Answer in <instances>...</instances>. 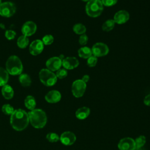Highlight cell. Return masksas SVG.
I'll return each mask as SVG.
<instances>
[{"label": "cell", "mask_w": 150, "mask_h": 150, "mask_svg": "<svg viewBox=\"0 0 150 150\" xmlns=\"http://www.w3.org/2000/svg\"><path fill=\"white\" fill-rule=\"evenodd\" d=\"M29 122L28 113L22 109L15 110L11 115L10 123L16 131H21L25 129Z\"/></svg>", "instance_id": "1"}, {"label": "cell", "mask_w": 150, "mask_h": 150, "mask_svg": "<svg viewBox=\"0 0 150 150\" xmlns=\"http://www.w3.org/2000/svg\"><path fill=\"white\" fill-rule=\"evenodd\" d=\"M29 120L31 125L35 128H42L47 122V116L41 109H34L28 112Z\"/></svg>", "instance_id": "2"}, {"label": "cell", "mask_w": 150, "mask_h": 150, "mask_svg": "<svg viewBox=\"0 0 150 150\" xmlns=\"http://www.w3.org/2000/svg\"><path fill=\"white\" fill-rule=\"evenodd\" d=\"M6 70L11 75L21 74L23 65L20 59L16 56H10L6 62Z\"/></svg>", "instance_id": "3"}, {"label": "cell", "mask_w": 150, "mask_h": 150, "mask_svg": "<svg viewBox=\"0 0 150 150\" xmlns=\"http://www.w3.org/2000/svg\"><path fill=\"white\" fill-rule=\"evenodd\" d=\"M103 11V5L101 0H90L86 5V13L90 17H98Z\"/></svg>", "instance_id": "4"}, {"label": "cell", "mask_w": 150, "mask_h": 150, "mask_svg": "<svg viewBox=\"0 0 150 150\" xmlns=\"http://www.w3.org/2000/svg\"><path fill=\"white\" fill-rule=\"evenodd\" d=\"M40 81L46 86H52L57 81L56 74L47 69H42L39 74Z\"/></svg>", "instance_id": "5"}, {"label": "cell", "mask_w": 150, "mask_h": 150, "mask_svg": "<svg viewBox=\"0 0 150 150\" xmlns=\"http://www.w3.org/2000/svg\"><path fill=\"white\" fill-rule=\"evenodd\" d=\"M16 12V6L11 2H5L0 4V15L9 18Z\"/></svg>", "instance_id": "6"}, {"label": "cell", "mask_w": 150, "mask_h": 150, "mask_svg": "<svg viewBox=\"0 0 150 150\" xmlns=\"http://www.w3.org/2000/svg\"><path fill=\"white\" fill-rule=\"evenodd\" d=\"M86 89V83L81 79L75 80L71 86V91L73 96L77 98L83 96Z\"/></svg>", "instance_id": "7"}, {"label": "cell", "mask_w": 150, "mask_h": 150, "mask_svg": "<svg viewBox=\"0 0 150 150\" xmlns=\"http://www.w3.org/2000/svg\"><path fill=\"white\" fill-rule=\"evenodd\" d=\"M93 54L96 57H101L105 56L109 52V49L107 45L98 42L95 43L91 49Z\"/></svg>", "instance_id": "8"}, {"label": "cell", "mask_w": 150, "mask_h": 150, "mask_svg": "<svg viewBox=\"0 0 150 150\" xmlns=\"http://www.w3.org/2000/svg\"><path fill=\"white\" fill-rule=\"evenodd\" d=\"M120 150H135L136 149L135 140L129 137L121 139L118 144Z\"/></svg>", "instance_id": "9"}, {"label": "cell", "mask_w": 150, "mask_h": 150, "mask_svg": "<svg viewBox=\"0 0 150 150\" xmlns=\"http://www.w3.org/2000/svg\"><path fill=\"white\" fill-rule=\"evenodd\" d=\"M46 66L49 70L56 71L60 69L62 66V60L59 57H52L46 61Z\"/></svg>", "instance_id": "10"}, {"label": "cell", "mask_w": 150, "mask_h": 150, "mask_svg": "<svg viewBox=\"0 0 150 150\" xmlns=\"http://www.w3.org/2000/svg\"><path fill=\"white\" fill-rule=\"evenodd\" d=\"M37 26L35 23L32 21H27L22 25L21 30L23 35L30 36L33 35L36 31Z\"/></svg>", "instance_id": "11"}, {"label": "cell", "mask_w": 150, "mask_h": 150, "mask_svg": "<svg viewBox=\"0 0 150 150\" xmlns=\"http://www.w3.org/2000/svg\"><path fill=\"white\" fill-rule=\"evenodd\" d=\"M44 44L40 39H36L33 41L29 46V52L33 56L40 54L43 50Z\"/></svg>", "instance_id": "12"}, {"label": "cell", "mask_w": 150, "mask_h": 150, "mask_svg": "<svg viewBox=\"0 0 150 150\" xmlns=\"http://www.w3.org/2000/svg\"><path fill=\"white\" fill-rule=\"evenodd\" d=\"M60 140L65 145H71L76 141V137L75 134L72 132L65 131L61 134Z\"/></svg>", "instance_id": "13"}, {"label": "cell", "mask_w": 150, "mask_h": 150, "mask_svg": "<svg viewBox=\"0 0 150 150\" xmlns=\"http://www.w3.org/2000/svg\"><path fill=\"white\" fill-rule=\"evenodd\" d=\"M129 19V13L125 10H121L116 12L114 16V21L118 24H123Z\"/></svg>", "instance_id": "14"}, {"label": "cell", "mask_w": 150, "mask_h": 150, "mask_svg": "<svg viewBox=\"0 0 150 150\" xmlns=\"http://www.w3.org/2000/svg\"><path fill=\"white\" fill-rule=\"evenodd\" d=\"M79 60L74 57H67L63 59L62 66L65 69L71 70L79 66Z\"/></svg>", "instance_id": "15"}, {"label": "cell", "mask_w": 150, "mask_h": 150, "mask_svg": "<svg viewBox=\"0 0 150 150\" xmlns=\"http://www.w3.org/2000/svg\"><path fill=\"white\" fill-rule=\"evenodd\" d=\"M45 100L49 103H56L61 99V94L57 90H51L45 96Z\"/></svg>", "instance_id": "16"}, {"label": "cell", "mask_w": 150, "mask_h": 150, "mask_svg": "<svg viewBox=\"0 0 150 150\" xmlns=\"http://www.w3.org/2000/svg\"><path fill=\"white\" fill-rule=\"evenodd\" d=\"M2 94L3 97L7 100L11 99L14 94V91L12 87L8 84H5L2 86Z\"/></svg>", "instance_id": "17"}, {"label": "cell", "mask_w": 150, "mask_h": 150, "mask_svg": "<svg viewBox=\"0 0 150 150\" xmlns=\"http://www.w3.org/2000/svg\"><path fill=\"white\" fill-rule=\"evenodd\" d=\"M90 108L87 107H83L79 108L76 112V116L78 119H86L90 114Z\"/></svg>", "instance_id": "18"}, {"label": "cell", "mask_w": 150, "mask_h": 150, "mask_svg": "<svg viewBox=\"0 0 150 150\" xmlns=\"http://www.w3.org/2000/svg\"><path fill=\"white\" fill-rule=\"evenodd\" d=\"M79 56L83 59H88L92 54L91 49L88 47H82L78 50Z\"/></svg>", "instance_id": "19"}, {"label": "cell", "mask_w": 150, "mask_h": 150, "mask_svg": "<svg viewBox=\"0 0 150 150\" xmlns=\"http://www.w3.org/2000/svg\"><path fill=\"white\" fill-rule=\"evenodd\" d=\"M25 107L30 110H33L36 107V100L32 96H28L25 99Z\"/></svg>", "instance_id": "20"}, {"label": "cell", "mask_w": 150, "mask_h": 150, "mask_svg": "<svg viewBox=\"0 0 150 150\" xmlns=\"http://www.w3.org/2000/svg\"><path fill=\"white\" fill-rule=\"evenodd\" d=\"M9 74L4 68L0 67V86H3L8 83Z\"/></svg>", "instance_id": "21"}, {"label": "cell", "mask_w": 150, "mask_h": 150, "mask_svg": "<svg viewBox=\"0 0 150 150\" xmlns=\"http://www.w3.org/2000/svg\"><path fill=\"white\" fill-rule=\"evenodd\" d=\"M19 80L21 85L23 87H28L31 84V79L30 76L25 73L21 74L19 76Z\"/></svg>", "instance_id": "22"}, {"label": "cell", "mask_w": 150, "mask_h": 150, "mask_svg": "<svg viewBox=\"0 0 150 150\" xmlns=\"http://www.w3.org/2000/svg\"><path fill=\"white\" fill-rule=\"evenodd\" d=\"M29 44V39L27 36L22 35L19 36L17 40V45L19 47L23 49L27 47Z\"/></svg>", "instance_id": "23"}, {"label": "cell", "mask_w": 150, "mask_h": 150, "mask_svg": "<svg viewBox=\"0 0 150 150\" xmlns=\"http://www.w3.org/2000/svg\"><path fill=\"white\" fill-rule=\"evenodd\" d=\"M114 25L115 22L114 21L113 19H108L105 22H104V23L102 25V29L104 31L109 32L114 28Z\"/></svg>", "instance_id": "24"}, {"label": "cell", "mask_w": 150, "mask_h": 150, "mask_svg": "<svg viewBox=\"0 0 150 150\" xmlns=\"http://www.w3.org/2000/svg\"><path fill=\"white\" fill-rule=\"evenodd\" d=\"M73 31L78 35H83L86 31V26L81 23H77L74 25L73 28Z\"/></svg>", "instance_id": "25"}, {"label": "cell", "mask_w": 150, "mask_h": 150, "mask_svg": "<svg viewBox=\"0 0 150 150\" xmlns=\"http://www.w3.org/2000/svg\"><path fill=\"white\" fill-rule=\"evenodd\" d=\"M146 142V138L144 135H140L135 140L136 148H142Z\"/></svg>", "instance_id": "26"}, {"label": "cell", "mask_w": 150, "mask_h": 150, "mask_svg": "<svg viewBox=\"0 0 150 150\" xmlns=\"http://www.w3.org/2000/svg\"><path fill=\"white\" fill-rule=\"evenodd\" d=\"M46 139L50 142H56L60 139V137L54 132H50L46 135Z\"/></svg>", "instance_id": "27"}, {"label": "cell", "mask_w": 150, "mask_h": 150, "mask_svg": "<svg viewBox=\"0 0 150 150\" xmlns=\"http://www.w3.org/2000/svg\"><path fill=\"white\" fill-rule=\"evenodd\" d=\"M14 109L12 106H11L10 104H6L3 105L2 107V112L6 114V115H11L13 112L14 111Z\"/></svg>", "instance_id": "28"}, {"label": "cell", "mask_w": 150, "mask_h": 150, "mask_svg": "<svg viewBox=\"0 0 150 150\" xmlns=\"http://www.w3.org/2000/svg\"><path fill=\"white\" fill-rule=\"evenodd\" d=\"M54 40V38L51 35H46L42 38V42L45 45H51Z\"/></svg>", "instance_id": "29"}, {"label": "cell", "mask_w": 150, "mask_h": 150, "mask_svg": "<svg viewBox=\"0 0 150 150\" xmlns=\"http://www.w3.org/2000/svg\"><path fill=\"white\" fill-rule=\"evenodd\" d=\"M97 62V57L94 56V55H91L90 57L87 59V64L89 67H94L96 65Z\"/></svg>", "instance_id": "30"}, {"label": "cell", "mask_w": 150, "mask_h": 150, "mask_svg": "<svg viewBox=\"0 0 150 150\" xmlns=\"http://www.w3.org/2000/svg\"><path fill=\"white\" fill-rule=\"evenodd\" d=\"M56 76L57 78L59 79H64L67 76V71L65 69H60L58 70H57Z\"/></svg>", "instance_id": "31"}, {"label": "cell", "mask_w": 150, "mask_h": 150, "mask_svg": "<svg viewBox=\"0 0 150 150\" xmlns=\"http://www.w3.org/2000/svg\"><path fill=\"white\" fill-rule=\"evenodd\" d=\"M5 36L8 40H12L15 38L16 36V32L12 30H7L5 32Z\"/></svg>", "instance_id": "32"}, {"label": "cell", "mask_w": 150, "mask_h": 150, "mask_svg": "<svg viewBox=\"0 0 150 150\" xmlns=\"http://www.w3.org/2000/svg\"><path fill=\"white\" fill-rule=\"evenodd\" d=\"M118 0H101L103 5L105 6H111L115 5Z\"/></svg>", "instance_id": "33"}, {"label": "cell", "mask_w": 150, "mask_h": 150, "mask_svg": "<svg viewBox=\"0 0 150 150\" xmlns=\"http://www.w3.org/2000/svg\"><path fill=\"white\" fill-rule=\"evenodd\" d=\"M79 43L81 45H82V46H84V45H86L87 42H88V37H87V36L86 35H85V34L81 35L80 36V38H79Z\"/></svg>", "instance_id": "34"}, {"label": "cell", "mask_w": 150, "mask_h": 150, "mask_svg": "<svg viewBox=\"0 0 150 150\" xmlns=\"http://www.w3.org/2000/svg\"><path fill=\"white\" fill-rule=\"evenodd\" d=\"M144 103L145 105L148 106H150V94L145 96L144 100Z\"/></svg>", "instance_id": "35"}, {"label": "cell", "mask_w": 150, "mask_h": 150, "mask_svg": "<svg viewBox=\"0 0 150 150\" xmlns=\"http://www.w3.org/2000/svg\"><path fill=\"white\" fill-rule=\"evenodd\" d=\"M89 79H90V77H89V76L87 75V74L84 75V76H83L82 79H81V80H82L84 83H86L88 81Z\"/></svg>", "instance_id": "36"}, {"label": "cell", "mask_w": 150, "mask_h": 150, "mask_svg": "<svg viewBox=\"0 0 150 150\" xmlns=\"http://www.w3.org/2000/svg\"><path fill=\"white\" fill-rule=\"evenodd\" d=\"M135 150H144V149H143L142 148H136Z\"/></svg>", "instance_id": "37"}, {"label": "cell", "mask_w": 150, "mask_h": 150, "mask_svg": "<svg viewBox=\"0 0 150 150\" xmlns=\"http://www.w3.org/2000/svg\"><path fill=\"white\" fill-rule=\"evenodd\" d=\"M83 1H85V2H87V1H89L90 0H82Z\"/></svg>", "instance_id": "38"}, {"label": "cell", "mask_w": 150, "mask_h": 150, "mask_svg": "<svg viewBox=\"0 0 150 150\" xmlns=\"http://www.w3.org/2000/svg\"><path fill=\"white\" fill-rule=\"evenodd\" d=\"M1 1H2V0H0V4L2 3V2H1Z\"/></svg>", "instance_id": "39"}]
</instances>
